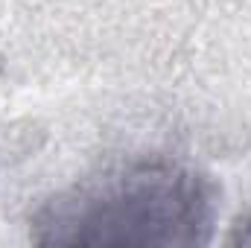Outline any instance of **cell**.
I'll return each mask as SVG.
<instances>
[{"label": "cell", "mask_w": 251, "mask_h": 248, "mask_svg": "<svg viewBox=\"0 0 251 248\" xmlns=\"http://www.w3.org/2000/svg\"><path fill=\"white\" fill-rule=\"evenodd\" d=\"M216 181L167 155L128 158L50 196L29 219L35 246H210Z\"/></svg>", "instance_id": "6da1fadb"}, {"label": "cell", "mask_w": 251, "mask_h": 248, "mask_svg": "<svg viewBox=\"0 0 251 248\" xmlns=\"http://www.w3.org/2000/svg\"><path fill=\"white\" fill-rule=\"evenodd\" d=\"M231 246H251V204L246 213H240V219L234 222V231L228 237Z\"/></svg>", "instance_id": "7a4b0ae2"}]
</instances>
